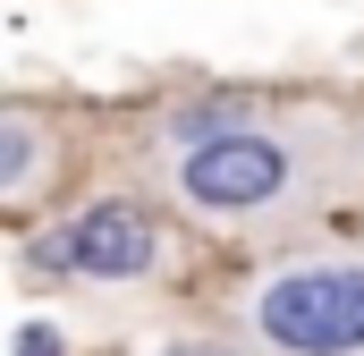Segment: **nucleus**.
I'll list each match as a JSON object with an SVG mask.
<instances>
[{
    "label": "nucleus",
    "mask_w": 364,
    "mask_h": 356,
    "mask_svg": "<svg viewBox=\"0 0 364 356\" xmlns=\"http://www.w3.org/2000/svg\"><path fill=\"white\" fill-rule=\"evenodd\" d=\"M153 263H161V221L144 204H93L34 246V271H68V280H93V288L144 280Z\"/></svg>",
    "instance_id": "nucleus-3"
},
{
    "label": "nucleus",
    "mask_w": 364,
    "mask_h": 356,
    "mask_svg": "<svg viewBox=\"0 0 364 356\" xmlns=\"http://www.w3.org/2000/svg\"><path fill=\"white\" fill-rule=\"evenodd\" d=\"M26 178H34V119L0 110V187H26Z\"/></svg>",
    "instance_id": "nucleus-4"
},
{
    "label": "nucleus",
    "mask_w": 364,
    "mask_h": 356,
    "mask_svg": "<svg viewBox=\"0 0 364 356\" xmlns=\"http://www.w3.org/2000/svg\"><path fill=\"white\" fill-rule=\"evenodd\" d=\"M161 356H237L229 340H178V348H161Z\"/></svg>",
    "instance_id": "nucleus-6"
},
{
    "label": "nucleus",
    "mask_w": 364,
    "mask_h": 356,
    "mask_svg": "<svg viewBox=\"0 0 364 356\" xmlns=\"http://www.w3.org/2000/svg\"><path fill=\"white\" fill-rule=\"evenodd\" d=\"M17 356H68V340L51 323H17Z\"/></svg>",
    "instance_id": "nucleus-5"
},
{
    "label": "nucleus",
    "mask_w": 364,
    "mask_h": 356,
    "mask_svg": "<svg viewBox=\"0 0 364 356\" xmlns=\"http://www.w3.org/2000/svg\"><path fill=\"white\" fill-rule=\"evenodd\" d=\"M255 340L279 356H364V263H296L263 280Z\"/></svg>",
    "instance_id": "nucleus-2"
},
{
    "label": "nucleus",
    "mask_w": 364,
    "mask_h": 356,
    "mask_svg": "<svg viewBox=\"0 0 364 356\" xmlns=\"http://www.w3.org/2000/svg\"><path fill=\"white\" fill-rule=\"evenodd\" d=\"M331 178V145L314 127H229L212 145L178 153V195L203 221H288L322 195Z\"/></svg>",
    "instance_id": "nucleus-1"
}]
</instances>
